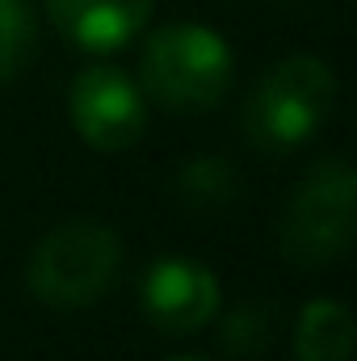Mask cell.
Listing matches in <instances>:
<instances>
[{
  "mask_svg": "<svg viewBox=\"0 0 357 361\" xmlns=\"http://www.w3.org/2000/svg\"><path fill=\"white\" fill-rule=\"evenodd\" d=\"M332 105H337L332 68L320 55H286L265 68L261 80L253 85L240 126L257 152L286 156L324 130Z\"/></svg>",
  "mask_w": 357,
  "mask_h": 361,
  "instance_id": "cell-1",
  "label": "cell"
},
{
  "mask_svg": "<svg viewBox=\"0 0 357 361\" xmlns=\"http://www.w3.org/2000/svg\"><path fill=\"white\" fill-rule=\"evenodd\" d=\"M236 76V59L223 34L198 21L160 25L139 59V89L169 114H206L214 109Z\"/></svg>",
  "mask_w": 357,
  "mask_h": 361,
  "instance_id": "cell-2",
  "label": "cell"
},
{
  "mask_svg": "<svg viewBox=\"0 0 357 361\" xmlns=\"http://www.w3.org/2000/svg\"><path fill=\"white\" fill-rule=\"evenodd\" d=\"M122 269V235L97 219H68L47 231L25 265L30 294L55 311H80L105 298Z\"/></svg>",
  "mask_w": 357,
  "mask_h": 361,
  "instance_id": "cell-3",
  "label": "cell"
},
{
  "mask_svg": "<svg viewBox=\"0 0 357 361\" xmlns=\"http://www.w3.org/2000/svg\"><path fill=\"white\" fill-rule=\"evenodd\" d=\"M353 240V169L341 156L311 164L277 219L282 257L298 269H324Z\"/></svg>",
  "mask_w": 357,
  "mask_h": 361,
  "instance_id": "cell-4",
  "label": "cell"
},
{
  "mask_svg": "<svg viewBox=\"0 0 357 361\" xmlns=\"http://www.w3.org/2000/svg\"><path fill=\"white\" fill-rule=\"evenodd\" d=\"M68 114L76 135L97 152H126L147 130V97L139 80H131L122 68H109V63L85 68L72 80Z\"/></svg>",
  "mask_w": 357,
  "mask_h": 361,
  "instance_id": "cell-5",
  "label": "cell"
},
{
  "mask_svg": "<svg viewBox=\"0 0 357 361\" xmlns=\"http://www.w3.org/2000/svg\"><path fill=\"white\" fill-rule=\"evenodd\" d=\"M143 319L164 336H193L214 324L223 307L219 277L193 257H160L139 281Z\"/></svg>",
  "mask_w": 357,
  "mask_h": 361,
  "instance_id": "cell-6",
  "label": "cell"
},
{
  "mask_svg": "<svg viewBox=\"0 0 357 361\" xmlns=\"http://www.w3.org/2000/svg\"><path fill=\"white\" fill-rule=\"evenodd\" d=\"M156 0H47L51 25L80 51L109 55L143 34Z\"/></svg>",
  "mask_w": 357,
  "mask_h": 361,
  "instance_id": "cell-7",
  "label": "cell"
},
{
  "mask_svg": "<svg viewBox=\"0 0 357 361\" xmlns=\"http://www.w3.org/2000/svg\"><path fill=\"white\" fill-rule=\"evenodd\" d=\"M298 361H349L353 357V319L337 298H311L294 324Z\"/></svg>",
  "mask_w": 357,
  "mask_h": 361,
  "instance_id": "cell-8",
  "label": "cell"
},
{
  "mask_svg": "<svg viewBox=\"0 0 357 361\" xmlns=\"http://www.w3.org/2000/svg\"><path fill=\"white\" fill-rule=\"evenodd\" d=\"M173 193H177V202L193 206V210H227L240 197V173L223 156H193L189 164L177 169Z\"/></svg>",
  "mask_w": 357,
  "mask_h": 361,
  "instance_id": "cell-9",
  "label": "cell"
},
{
  "mask_svg": "<svg viewBox=\"0 0 357 361\" xmlns=\"http://www.w3.org/2000/svg\"><path fill=\"white\" fill-rule=\"evenodd\" d=\"M214 319H219V332H214L219 349L227 357H240V361L261 357L273 345V336H277V307L265 302V298L236 302L227 315H214Z\"/></svg>",
  "mask_w": 357,
  "mask_h": 361,
  "instance_id": "cell-10",
  "label": "cell"
},
{
  "mask_svg": "<svg viewBox=\"0 0 357 361\" xmlns=\"http://www.w3.org/2000/svg\"><path fill=\"white\" fill-rule=\"evenodd\" d=\"M38 55V17L30 0H0V85H13Z\"/></svg>",
  "mask_w": 357,
  "mask_h": 361,
  "instance_id": "cell-11",
  "label": "cell"
},
{
  "mask_svg": "<svg viewBox=\"0 0 357 361\" xmlns=\"http://www.w3.org/2000/svg\"><path fill=\"white\" fill-rule=\"evenodd\" d=\"M173 361H206V357H173Z\"/></svg>",
  "mask_w": 357,
  "mask_h": 361,
  "instance_id": "cell-12",
  "label": "cell"
}]
</instances>
